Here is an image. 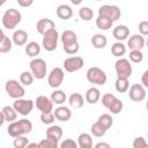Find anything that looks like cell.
Listing matches in <instances>:
<instances>
[{
	"label": "cell",
	"mask_w": 148,
	"mask_h": 148,
	"mask_svg": "<svg viewBox=\"0 0 148 148\" xmlns=\"http://www.w3.org/2000/svg\"><path fill=\"white\" fill-rule=\"evenodd\" d=\"M31 130H32V123L30 120L23 118V119L15 120V121L10 123L7 127V133L12 138H17V136L30 133Z\"/></svg>",
	"instance_id": "1"
},
{
	"label": "cell",
	"mask_w": 148,
	"mask_h": 148,
	"mask_svg": "<svg viewBox=\"0 0 148 148\" xmlns=\"http://www.w3.org/2000/svg\"><path fill=\"white\" fill-rule=\"evenodd\" d=\"M21 18H22V15L17 9L9 8L2 15V24L6 29L13 30L18 25V23L21 22Z\"/></svg>",
	"instance_id": "2"
},
{
	"label": "cell",
	"mask_w": 148,
	"mask_h": 148,
	"mask_svg": "<svg viewBox=\"0 0 148 148\" xmlns=\"http://www.w3.org/2000/svg\"><path fill=\"white\" fill-rule=\"evenodd\" d=\"M5 90L7 92V95L10 97V98H14V99H18V98H22L24 95H25V89L24 87L17 81V80H8L5 84Z\"/></svg>",
	"instance_id": "3"
},
{
	"label": "cell",
	"mask_w": 148,
	"mask_h": 148,
	"mask_svg": "<svg viewBox=\"0 0 148 148\" xmlns=\"http://www.w3.org/2000/svg\"><path fill=\"white\" fill-rule=\"evenodd\" d=\"M30 73L32 74L34 77L42 80L46 76V62L42 58H34L30 64Z\"/></svg>",
	"instance_id": "4"
},
{
	"label": "cell",
	"mask_w": 148,
	"mask_h": 148,
	"mask_svg": "<svg viewBox=\"0 0 148 148\" xmlns=\"http://www.w3.org/2000/svg\"><path fill=\"white\" fill-rule=\"evenodd\" d=\"M87 80L90 82V83H94V84H97V86H103L105 84L106 82V74L103 69H101L99 67H96V66H92L90 67L88 71H87Z\"/></svg>",
	"instance_id": "5"
},
{
	"label": "cell",
	"mask_w": 148,
	"mask_h": 148,
	"mask_svg": "<svg viewBox=\"0 0 148 148\" xmlns=\"http://www.w3.org/2000/svg\"><path fill=\"white\" fill-rule=\"evenodd\" d=\"M114 69L117 73V77H119V79H128L133 72V68H132L130 60L125 59V58H120L116 61Z\"/></svg>",
	"instance_id": "6"
},
{
	"label": "cell",
	"mask_w": 148,
	"mask_h": 148,
	"mask_svg": "<svg viewBox=\"0 0 148 148\" xmlns=\"http://www.w3.org/2000/svg\"><path fill=\"white\" fill-rule=\"evenodd\" d=\"M58 39H59V34H58L57 29L54 28V29L49 30L47 32H45L43 35V40H42L43 47L49 52L54 51L58 45Z\"/></svg>",
	"instance_id": "7"
},
{
	"label": "cell",
	"mask_w": 148,
	"mask_h": 148,
	"mask_svg": "<svg viewBox=\"0 0 148 148\" xmlns=\"http://www.w3.org/2000/svg\"><path fill=\"white\" fill-rule=\"evenodd\" d=\"M120 15H121L120 9L118 8V6L114 5H103L98 8V16L109 18L112 22L119 20Z\"/></svg>",
	"instance_id": "8"
},
{
	"label": "cell",
	"mask_w": 148,
	"mask_h": 148,
	"mask_svg": "<svg viewBox=\"0 0 148 148\" xmlns=\"http://www.w3.org/2000/svg\"><path fill=\"white\" fill-rule=\"evenodd\" d=\"M13 108L17 113L22 116H28L34 109V102L31 99L18 98V99H15V102L13 103Z\"/></svg>",
	"instance_id": "9"
},
{
	"label": "cell",
	"mask_w": 148,
	"mask_h": 148,
	"mask_svg": "<svg viewBox=\"0 0 148 148\" xmlns=\"http://www.w3.org/2000/svg\"><path fill=\"white\" fill-rule=\"evenodd\" d=\"M84 65V60L81 57L74 56V57H68L67 59H65L64 61V68L66 72L68 73H74L77 72L79 69H81Z\"/></svg>",
	"instance_id": "10"
},
{
	"label": "cell",
	"mask_w": 148,
	"mask_h": 148,
	"mask_svg": "<svg viewBox=\"0 0 148 148\" xmlns=\"http://www.w3.org/2000/svg\"><path fill=\"white\" fill-rule=\"evenodd\" d=\"M64 77H65V74H64V71L62 68L60 67H54L50 74H49V77H47V83L51 88H59L64 81Z\"/></svg>",
	"instance_id": "11"
},
{
	"label": "cell",
	"mask_w": 148,
	"mask_h": 148,
	"mask_svg": "<svg viewBox=\"0 0 148 148\" xmlns=\"http://www.w3.org/2000/svg\"><path fill=\"white\" fill-rule=\"evenodd\" d=\"M128 97L133 102H141L146 98V88L140 83H134L128 88Z\"/></svg>",
	"instance_id": "12"
},
{
	"label": "cell",
	"mask_w": 148,
	"mask_h": 148,
	"mask_svg": "<svg viewBox=\"0 0 148 148\" xmlns=\"http://www.w3.org/2000/svg\"><path fill=\"white\" fill-rule=\"evenodd\" d=\"M35 105L37 106V109L42 112V113H47V112H52L53 110V103L51 102V99L46 96H38L35 101Z\"/></svg>",
	"instance_id": "13"
},
{
	"label": "cell",
	"mask_w": 148,
	"mask_h": 148,
	"mask_svg": "<svg viewBox=\"0 0 148 148\" xmlns=\"http://www.w3.org/2000/svg\"><path fill=\"white\" fill-rule=\"evenodd\" d=\"M145 37L143 36H141V35H132L130 38H128V40H127V46L131 49V51L132 50H142L143 49V46H145Z\"/></svg>",
	"instance_id": "14"
},
{
	"label": "cell",
	"mask_w": 148,
	"mask_h": 148,
	"mask_svg": "<svg viewBox=\"0 0 148 148\" xmlns=\"http://www.w3.org/2000/svg\"><path fill=\"white\" fill-rule=\"evenodd\" d=\"M54 28H56V27H54V22H53L52 20H50V18H40V20L37 22V24H36V30H37V32L40 34L42 36H43L45 32H47L49 30L54 29Z\"/></svg>",
	"instance_id": "15"
},
{
	"label": "cell",
	"mask_w": 148,
	"mask_h": 148,
	"mask_svg": "<svg viewBox=\"0 0 148 148\" xmlns=\"http://www.w3.org/2000/svg\"><path fill=\"white\" fill-rule=\"evenodd\" d=\"M53 116L59 121H68L72 117V111L67 106H59L53 111Z\"/></svg>",
	"instance_id": "16"
},
{
	"label": "cell",
	"mask_w": 148,
	"mask_h": 148,
	"mask_svg": "<svg viewBox=\"0 0 148 148\" xmlns=\"http://www.w3.org/2000/svg\"><path fill=\"white\" fill-rule=\"evenodd\" d=\"M27 40H28V34L25 30H22V29H18V30H15L13 36H12V42L17 45V46H23L27 44Z\"/></svg>",
	"instance_id": "17"
},
{
	"label": "cell",
	"mask_w": 148,
	"mask_h": 148,
	"mask_svg": "<svg viewBox=\"0 0 148 148\" xmlns=\"http://www.w3.org/2000/svg\"><path fill=\"white\" fill-rule=\"evenodd\" d=\"M112 35H113V37H114L117 40L121 42V40H125V39L128 37V35H130V29H128L126 25L120 24V25H117L116 28H113Z\"/></svg>",
	"instance_id": "18"
},
{
	"label": "cell",
	"mask_w": 148,
	"mask_h": 148,
	"mask_svg": "<svg viewBox=\"0 0 148 148\" xmlns=\"http://www.w3.org/2000/svg\"><path fill=\"white\" fill-rule=\"evenodd\" d=\"M60 39H61L62 46H68V45L77 43V36L73 30H65L61 34Z\"/></svg>",
	"instance_id": "19"
},
{
	"label": "cell",
	"mask_w": 148,
	"mask_h": 148,
	"mask_svg": "<svg viewBox=\"0 0 148 148\" xmlns=\"http://www.w3.org/2000/svg\"><path fill=\"white\" fill-rule=\"evenodd\" d=\"M101 98V91L98 88L96 87H90L87 91H86V101L89 104H95L99 101Z\"/></svg>",
	"instance_id": "20"
},
{
	"label": "cell",
	"mask_w": 148,
	"mask_h": 148,
	"mask_svg": "<svg viewBox=\"0 0 148 148\" xmlns=\"http://www.w3.org/2000/svg\"><path fill=\"white\" fill-rule=\"evenodd\" d=\"M56 13H57V16H58L59 18H61V20H68V18H71L72 15H73V9H72L68 5L62 3V5H59V6L57 7Z\"/></svg>",
	"instance_id": "21"
},
{
	"label": "cell",
	"mask_w": 148,
	"mask_h": 148,
	"mask_svg": "<svg viewBox=\"0 0 148 148\" xmlns=\"http://www.w3.org/2000/svg\"><path fill=\"white\" fill-rule=\"evenodd\" d=\"M62 136V128L58 125H52L46 130V138L51 140L59 141Z\"/></svg>",
	"instance_id": "22"
},
{
	"label": "cell",
	"mask_w": 148,
	"mask_h": 148,
	"mask_svg": "<svg viewBox=\"0 0 148 148\" xmlns=\"http://www.w3.org/2000/svg\"><path fill=\"white\" fill-rule=\"evenodd\" d=\"M68 103H69V106L71 108H73V109H80V108L83 106L84 99H83V96L81 94L73 92L68 97Z\"/></svg>",
	"instance_id": "23"
},
{
	"label": "cell",
	"mask_w": 148,
	"mask_h": 148,
	"mask_svg": "<svg viewBox=\"0 0 148 148\" xmlns=\"http://www.w3.org/2000/svg\"><path fill=\"white\" fill-rule=\"evenodd\" d=\"M91 45L95 47V49H104L108 44V38L102 35V34H95L92 37H91Z\"/></svg>",
	"instance_id": "24"
},
{
	"label": "cell",
	"mask_w": 148,
	"mask_h": 148,
	"mask_svg": "<svg viewBox=\"0 0 148 148\" xmlns=\"http://www.w3.org/2000/svg\"><path fill=\"white\" fill-rule=\"evenodd\" d=\"M25 53L28 57L36 58L40 53V45L37 42H29L25 45Z\"/></svg>",
	"instance_id": "25"
},
{
	"label": "cell",
	"mask_w": 148,
	"mask_h": 148,
	"mask_svg": "<svg viewBox=\"0 0 148 148\" xmlns=\"http://www.w3.org/2000/svg\"><path fill=\"white\" fill-rule=\"evenodd\" d=\"M2 114H3V118H5V121H8V123H13L16 120V117H17V112L14 110L13 106L10 105H6L2 108L1 110Z\"/></svg>",
	"instance_id": "26"
},
{
	"label": "cell",
	"mask_w": 148,
	"mask_h": 148,
	"mask_svg": "<svg viewBox=\"0 0 148 148\" xmlns=\"http://www.w3.org/2000/svg\"><path fill=\"white\" fill-rule=\"evenodd\" d=\"M77 146L79 148H84V147H92V139L89 133H81L77 136Z\"/></svg>",
	"instance_id": "27"
},
{
	"label": "cell",
	"mask_w": 148,
	"mask_h": 148,
	"mask_svg": "<svg viewBox=\"0 0 148 148\" xmlns=\"http://www.w3.org/2000/svg\"><path fill=\"white\" fill-rule=\"evenodd\" d=\"M66 98H67L66 94H65L62 90L57 89V90H54V91L51 94V98H50V99H51V102H52L53 104L61 105L62 103L66 102Z\"/></svg>",
	"instance_id": "28"
},
{
	"label": "cell",
	"mask_w": 148,
	"mask_h": 148,
	"mask_svg": "<svg viewBox=\"0 0 148 148\" xmlns=\"http://www.w3.org/2000/svg\"><path fill=\"white\" fill-rule=\"evenodd\" d=\"M111 53L117 57V58H120L121 56H124L126 53V46L121 43V42H116L112 44L111 46Z\"/></svg>",
	"instance_id": "29"
},
{
	"label": "cell",
	"mask_w": 148,
	"mask_h": 148,
	"mask_svg": "<svg viewBox=\"0 0 148 148\" xmlns=\"http://www.w3.org/2000/svg\"><path fill=\"white\" fill-rule=\"evenodd\" d=\"M90 131H91V133H92V135L94 136H97V138H101V136H103V135H105V133H106V128L99 123V121H95L92 125H91V128H90Z\"/></svg>",
	"instance_id": "30"
},
{
	"label": "cell",
	"mask_w": 148,
	"mask_h": 148,
	"mask_svg": "<svg viewBox=\"0 0 148 148\" xmlns=\"http://www.w3.org/2000/svg\"><path fill=\"white\" fill-rule=\"evenodd\" d=\"M114 88L118 92H126L130 88V83H128V79H119L117 77L116 82H114Z\"/></svg>",
	"instance_id": "31"
},
{
	"label": "cell",
	"mask_w": 148,
	"mask_h": 148,
	"mask_svg": "<svg viewBox=\"0 0 148 148\" xmlns=\"http://www.w3.org/2000/svg\"><path fill=\"white\" fill-rule=\"evenodd\" d=\"M112 24H113V22L110 21L109 18H105L102 16H98L96 18V27L101 30H109L110 28H112Z\"/></svg>",
	"instance_id": "32"
},
{
	"label": "cell",
	"mask_w": 148,
	"mask_h": 148,
	"mask_svg": "<svg viewBox=\"0 0 148 148\" xmlns=\"http://www.w3.org/2000/svg\"><path fill=\"white\" fill-rule=\"evenodd\" d=\"M79 16H80V18L83 20V21H90V20H92V17H94V12H92V9H90L89 7L83 6V7H81V8L79 9Z\"/></svg>",
	"instance_id": "33"
},
{
	"label": "cell",
	"mask_w": 148,
	"mask_h": 148,
	"mask_svg": "<svg viewBox=\"0 0 148 148\" xmlns=\"http://www.w3.org/2000/svg\"><path fill=\"white\" fill-rule=\"evenodd\" d=\"M34 79H35V77L32 76V74H31L30 72L24 71V72H22L21 75H20V83H21L22 86H31L32 82H34Z\"/></svg>",
	"instance_id": "34"
},
{
	"label": "cell",
	"mask_w": 148,
	"mask_h": 148,
	"mask_svg": "<svg viewBox=\"0 0 148 148\" xmlns=\"http://www.w3.org/2000/svg\"><path fill=\"white\" fill-rule=\"evenodd\" d=\"M97 121H99L106 130H109V128L113 125V119H112V117H111L109 113H103V114H101V116L98 117Z\"/></svg>",
	"instance_id": "35"
},
{
	"label": "cell",
	"mask_w": 148,
	"mask_h": 148,
	"mask_svg": "<svg viewBox=\"0 0 148 148\" xmlns=\"http://www.w3.org/2000/svg\"><path fill=\"white\" fill-rule=\"evenodd\" d=\"M123 108H124L123 102H121L119 98H116V99L112 102V104H111L108 109H109V111H110L111 113H113V114H118V113H120V111L123 110Z\"/></svg>",
	"instance_id": "36"
},
{
	"label": "cell",
	"mask_w": 148,
	"mask_h": 148,
	"mask_svg": "<svg viewBox=\"0 0 148 148\" xmlns=\"http://www.w3.org/2000/svg\"><path fill=\"white\" fill-rule=\"evenodd\" d=\"M12 45H13V42L9 37L5 36V38L0 42V53H7L12 50Z\"/></svg>",
	"instance_id": "37"
},
{
	"label": "cell",
	"mask_w": 148,
	"mask_h": 148,
	"mask_svg": "<svg viewBox=\"0 0 148 148\" xmlns=\"http://www.w3.org/2000/svg\"><path fill=\"white\" fill-rule=\"evenodd\" d=\"M38 147L39 148H59L58 146V141L56 140H51V139H43L42 141L38 142Z\"/></svg>",
	"instance_id": "38"
},
{
	"label": "cell",
	"mask_w": 148,
	"mask_h": 148,
	"mask_svg": "<svg viewBox=\"0 0 148 148\" xmlns=\"http://www.w3.org/2000/svg\"><path fill=\"white\" fill-rule=\"evenodd\" d=\"M28 143H29V140H28V138H25L24 135L14 138V141H13L14 148H25Z\"/></svg>",
	"instance_id": "39"
},
{
	"label": "cell",
	"mask_w": 148,
	"mask_h": 148,
	"mask_svg": "<svg viewBox=\"0 0 148 148\" xmlns=\"http://www.w3.org/2000/svg\"><path fill=\"white\" fill-rule=\"evenodd\" d=\"M130 60L132 62H135V64L141 62L143 60V53H142V51H140V50H132L130 52Z\"/></svg>",
	"instance_id": "40"
},
{
	"label": "cell",
	"mask_w": 148,
	"mask_h": 148,
	"mask_svg": "<svg viewBox=\"0 0 148 148\" xmlns=\"http://www.w3.org/2000/svg\"><path fill=\"white\" fill-rule=\"evenodd\" d=\"M117 97L113 95V94H110V92H108V94H104L103 96H102V104H103V106H105L106 109L112 104V102L116 99Z\"/></svg>",
	"instance_id": "41"
},
{
	"label": "cell",
	"mask_w": 148,
	"mask_h": 148,
	"mask_svg": "<svg viewBox=\"0 0 148 148\" xmlns=\"http://www.w3.org/2000/svg\"><path fill=\"white\" fill-rule=\"evenodd\" d=\"M133 148H148V143L143 136H138L133 140Z\"/></svg>",
	"instance_id": "42"
},
{
	"label": "cell",
	"mask_w": 148,
	"mask_h": 148,
	"mask_svg": "<svg viewBox=\"0 0 148 148\" xmlns=\"http://www.w3.org/2000/svg\"><path fill=\"white\" fill-rule=\"evenodd\" d=\"M54 116H53V112H47V113H42L40 114V121L45 125H50L54 121Z\"/></svg>",
	"instance_id": "43"
},
{
	"label": "cell",
	"mask_w": 148,
	"mask_h": 148,
	"mask_svg": "<svg viewBox=\"0 0 148 148\" xmlns=\"http://www.w3.org/2000/svg\"><path fill=\"white\" fill-rule=\"evenodd\" d=\"M59 148H79V146H77L76 141H74L73 139H65L60 143Z\"/></svg>",
	"instance_id": "44"
},
{
	"label": "cell",
	"mask_w": 148,
	"mask_h": 148,
	"mask_svg": "<svg viewBox=\"0 0 148 148\" xmlns=\"http://www.w3.org/2000/svg\"><path fill=\"white\" fill-rule=\"evenodd\" d=\"M62 47H64V51L67 54H75V53H77V51L80 49V45H79V43H75V44H72V45H68V46H62Z\"/></svg>",
	"instance_id": "45"
},
{
	"label": "cell",
	"mask_w": 148,
	"mask_h": 148,
	"mask_svg": "<svg viewBox=\"0 0 148 148\" xmlns=\"http://www.w3.org/2000/svg\"><path fill=\"white\" fill-rule=\"evenodd\" d=\"M139 32L141 36L148 35V21H141L139 23Z\"/></svg>",
	"instance_id": "46"
},
{
	"label": "cell",
	"mask_w": 148,
	"mask_h": 148,
	"mask_svg": "<svg viewBox=\"0 0 148 148\" xmlns=\"http://www.w3.org/2000/svg\"><path fill=\"white\" fill-rule=\"evenodd\" d=\"M17 3L21 7H29L34 3V1L32 0H17Z\"/></svg>",
	"instance_id": "47"
},
{
	"label": "cell",
	"mask_w": 148,
	"mask_h": 148,
	"mask_svg": "<svg viewBox=\"0 0 148 148\" xmlns=\"http://www.w3.org/2000/svg\"><path fill=\"white\" fill-rule=\"evenodd\" d=\"M147 76H148V71H145L143 74H142V79H141V83H142V86L145 88L148 87V79H147Z\"/></svg>",
	"instance_id": "48"
},
{
	"label": "cell",
	"mask_w": 148,
	"mask_h": 148,
	"mask_svg": "<svg viewBox=\"0 0 148 148\" xmlns=\"http://www.w3.org/2000/svg\"><path fill=\"white\" fill-rule=\"evenodd\" d=\"M94 148H111V146L108 142H103L102 141V142H97Z\"/></svg>",
	"instance_id": "49"
},
{
	"label": "cell",
	"mask_w": 148,
	"mask_h": 148,
	"mask_svg": "<svg viewBox=\"0 0 148 148\" xmlns=\"http://www.w3.org/2000/svg\"><path fill=\"white\" fill-rule=\"evenodd\" d=\"M25 148H39V147H38V143H36V142H31V143H28Z\"/></svg>",
	"instance_id": "50"
},
{
	"label": "cell",
	"mask_w": 148,
	"mask_h": 148,
	"mask_svg": "<svg viewBox=\"0 0 148 148\" xmlns=\"http://www.w3.org/2000/svg\"><path fill=\"white\" fill-rule=\"evenodd\" d=\"M3 123H5V118H3V114H2V112L0 111V127L3 125Z\"/></svg>",
	"instance_id": "51"
},
{
	"label": "cell",
	"mask_w": 148,
	"mask_h": 148,
	"mask_svg": "<svg viewBox=\"0 0 148 148\" xmlns=\"http://www.w3.org/2000/svg\"><path fill=\"white\" fill-rule=\"evenodd\" d=\"M5 36H6V35L3 34V31H2V29H0V42H1V40H2L3 38H5Z\"/></svg>",
	"instance_id": "52"
},
{
	"label": "cell",
	"mask_w": 148,
	"mask_h": 148,
	"mask_svg": "<svg viewBox=\"0 0 148 148\" xmlns=\"http://www.w3.org/2000/svg\"><path fill=\"white\" fill-rule=\"evenodd\" d=\"M6 3V0H0V7L2 6V5H5Z\"/></svg>",
	"instance_id": "53"
},
{
	"label": "cell",
	"mask_w": 148,
	"mask_h": 148,
	"mask_svg": "<svg viewBox=\"0 0 148 148\" xmlns=\"http://www.w3.org/2000/svg\"><path fill=\"white\" fill-rule=\"evenodd\" d=\"M84 148H92V147H84Z\"/></svg>",
	"instance_id": "54"
}]
</instances>
